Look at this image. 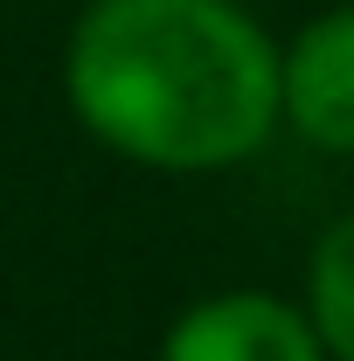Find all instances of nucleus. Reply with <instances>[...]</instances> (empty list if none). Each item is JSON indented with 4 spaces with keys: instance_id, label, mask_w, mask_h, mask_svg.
Returning <instances> with one entry per match:
<instances>
[{
    "instance_id": "nucleus-4",
    "label": "nucleus",
    "mask_w": 354,
    "mask_h": 361,
    "mask_svg": "<svg viewBox=\"0 0 354 361\" xmlns=\"http://www.w3.org/2000/svg\"><path fill=\"white\" fill-rule=\"evenodd\" d=\"M299 306H306L326 361H354V209H341L319 229V243L306 257V299Z\"/></svg>"
},
{
    "instance_id": "nucleus-2",
    "label": "nucleus",
    "mask_w": 354,
    "mask_h": 361,
    "mask_svg": "<svg viewBox=\"0 0 354 361\" xmlns=\"http://www.w3.org/2000/svg\"><path fill=\"white\" fill-rule=\"evenodd\" d=\"M153 361H326L306 306L278 292H209L160 334Z\"/></svg>"
},
{
    "instance_id": "nucleus-3",
    "label": "nucleus",
    "mask_w": 354,
    "mask_h": 361,
    "mask_svg": "<svg viewBox=\"0 0 354 361\" xmlns=\"http://www.w3.org/2000/svg\"><path fill=\"white\" fill-rule=\"evenodd\" d=\"M278 97L285 126L306 146L354 160V0L312 14L292 42H278Z\"/></svg>"
},
{
    "instance_id": "nucleus-1",
    "label": "nucleus",
    "mask_w": 354,
    "mask_h": 361,
    "mask_svg": "<svg viewBox=\"0 0 354 361\" xmlns=\"http://www.w3.org/2000/svg\"><path fill=\"white\" fill-rule=\"evenodd\" d=\"M63 97L104 153L153 174H222L285 126L278 42L236 0H90Z\"/></svg>"
}]
</instances>
